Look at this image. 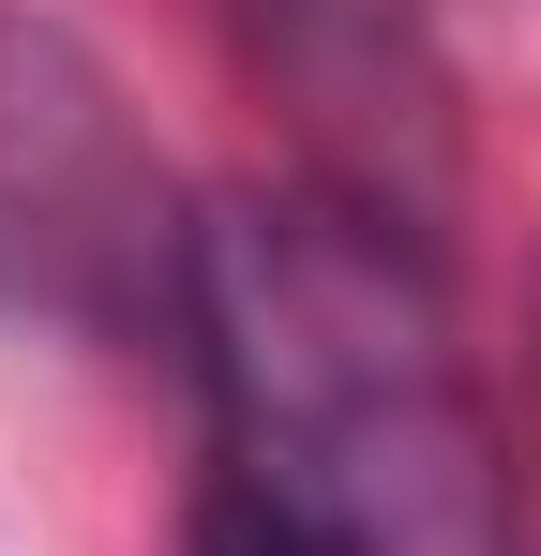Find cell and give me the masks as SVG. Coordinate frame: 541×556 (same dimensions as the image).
I'll list each match as a JSON object with an SVG mask.
<instances>
[{
	"label": "cell",
	"mask_w": 541,
	"mask_h": 556,
	"mask_svg": "<svg viewBox=\"0 0 541 556\" xmlns=\"http://www.w3.org/2000/svg\"><path fill=\"white\" fill-rule=\"evenodd\" d=\"M180 346L211 376L196 556H527L422 226L331 181L226 195L180 226Z\"/></svg>",
	"instance_id": "obj_1"
},
{
	"label": "cell",
	"mask_w": 541,
	"mask_h": 556,
	"mask_svg": "<svg viewBox=\"0 0 541 556\" xmlns=\"http://www.w3.org/2000/svg\"><path fill=\"white\" fill-rule=\"evenodd\" d=\"M0 301L90 331H121L136 301L180 316V226L151 151L121 136V91L15 0H0Z\"/></svg>",
	"instance_id": "obj_2"
}]
</instances>
